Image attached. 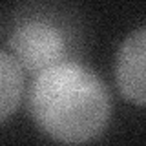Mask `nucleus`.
I'll list each match as a JSON object with an SVG mask.
<instances>
[{"mask_svg":"<svg viewBox=\"0 0 146 146\" xmlns=\"http://www.w3.org/2000/svg\"><path fill=\"white\" fill-rule=\"evenodd\" d=\"M27 110L40 131L62 144H82L106 130L111 97L102 79L71 60L33 77Z\"/></svg>","mask_w":146,"mask_h":146,"instance_id":"f257e3e1","label":"nucleus"},{"mask_svg":"<svg viewBox=\"0 0 146 146\" xmlns=\"http://www.w3.org/2000/svg\"><path fill=\"white\" fill-rule=\"evenodd\" d=\"M6 51L36 77L58 64L79 60L82 31L71 9L57 0H29L6 20Z\"/></svg>","mask_w":146,"mask_h":146,"instance_id":"f03ea898","label":"nucleus"},{"mask_svg":"<svg viewBox=\"0 0 146 146\" xmlns=\"http://www.w3.org/2000/svg\"><path fill=\"white\" fill-rule=\"evenodd\" d=\"M115 80L126 100L146 106V26L135 29L121 44L115 60Z\"/></svg>","mask_w":146,"mask_h":146,"instance_id":"7ed1b4c3","label":"nucleus"},{"mask_svg":"<svg viewBox=\"0 0 146 146\" xmlns=\"http://www.w3.org/2000/svg\"><path fill=\"white\" fill-rule=\"evenodd\" d=\"M24 75L15 58L0 49V122L15 111L24 97Z\"/></svg>","mask_w":146,"mask_h":146,"instance_id":"20e7f679","label":"nucleus"}]
</instances>
